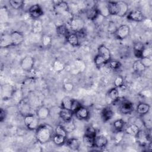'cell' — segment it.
<instances>
[{
    "instance_id": "6da1fadb",
    "label": "cell",
    "mask_w": 152,
    "mask_h": 152,
    "mask_svg": "<svg viewBox=\"0 0 152 152\" xmlns=\"http://www.w3.org/2000/svg\"><path fill=\"white\" fill-rule=\"evenodd\" d=\"M53 132V128L50 125H39L36 129V138L39 142L45 144L52 138Z\"/></svg>"
},
{
    "instance_id": "7a4b0ae2",
    "label": "cell",
    "mask_w": 152,
    "mask_h": 152,
    "mask_svg": "<svg viewBox=\"0 0 152 152\" xmlns=\"http://www.w3.org/2000/svg\"><path fill=\"white\" fill-rule=\"evenodd\" d=\"M24 123L28 129H36L39 126V118L36 115L35 116L33 114H27L24 116Z\"/></svg>"
},
{
    "instance_id": "3957f363",
    "label": "cell",
    "mask_w": 152,
    "mask_h": 152,
    "mask_svg": "<svg viewBox=\"0 0 152 152\" xmlns=\"http://www.w3.org/2000/svg\"><path fill=\"white\" fill-rule=\"evenodd\" d=\"M53 10L58 15H64L69 11V6L66 2L63 1H54Z\"/></svg>"
},
{
    "instance_id": "277c9868",
    "label": "cell",
    "mask_w": 152,
    "mask_h": 152,
    "mask_svg": "<svg viewBox=\"0 0 152 152\" xmlns=\"http://www.w3.org/2000/svg\"><path fill=\"white\" fill-rule=\"evenodd\" d=\"M129 27L126 24H123L116 28L115 31L114 32V34L118 39L123 40L129 36Z\"/></svg>"
},
{
    "instance_id": "5b68a950",
    "label": "cell",
    "mask_w": 152,
    "mask_h": 152,
    "mask_svg": "<svg viewBox=\"0 0 152 152\" xmlns=\"http://www.w3.org/2000/svg\"><path fill=\"white\" fill-rule=\"evenodd\" d=\"M34 60L31 56H26L21 61L20 66L23 70L26 72H30L33 68Z\"/></svg>"
},
{
    "instance_id": "8992f818",
    "label": "cell",
    "mask_w": 152,
    "mask_h": 152,
    "mask_svg": "<svg viewBox=\"0 0 152 152\" xmlns=\"http://www.w3.org/2000/svg\"><path fill=\"white\" fill-rule=\"evenodd\" d=\"M15 90L14 88L9 84H5L1 86L2 97L5 100H8L12 97Z\"/></svg>"
},
{
    "instance_id": "52a82bcc",
    "label": "cell",
    "mask_w": 152,
    "mask_h": 152,
    "mask_svg": "<svg viewBox=\"0 0 152 152\" xmlns=\"http://www.w3.org/2000/svg\"><path fill=\"white\" fill-rule=\"evenodd\" d=\"M69 24L71 29L73 31H75V33H77L83 30L84 23L81 18L78 17H75L71 19Z\"/></svg>"
},
{
    "instance_id": "ba28073f",
    "label": "cell",
    "mask_w": 152,
    "mask_h": 152,
    "mask_svg": "<svg viewBox=\"0 0 152 152\" xmlns=\"http://www.w3.org/2000/svg\"><path fill=\"white\" fill-rule=\"evenodd\" d=\"M127 18L133 21L140 22L144 19V16L141 10L137 9L130 11L127 15Z\"/></svg>"
},
{
    "instance_id": "9c48e42d",
    "label": "cell",
    "mask_w": 152,
    "mask_h": 152,
    "mask_svg": "<svg viewBox=\"0 0 152 152\" xmlns=\"http://www.w3.org/2000/svg\"><path fill=\"white\" fill-rule=\"evenodd\" d=\"M28 13L31 18L36 20L43 14V11L39 4H34L29 8Z\"/></svg>"
},
{
    "instance_id": "30bf717a",
    "label": "cell",
    "mask_w": 152,
    "mask_h": 152,
    "mask_svg": "<svg viewBox=\"0 0 152 152\" xmlns=\"http://www.w3.org/2000/svg\"><path fill=\"white\" fill-rule=\"evenodd\" d=\"M135 137L136 138L138 143L142 146L146 145H148V144L151 142V141H149V137L148 134L142 130H140Z\"/></svg>"
},
{
    "instance_id": "8fae6325",
    "label": "cell",
    "mask_w": 152,
    "mask_h": 152,
    "mask_svg": "<svg viewBox=\"0 0 152 152\" xmlns=\"http://www.w3.org/2000/svg\"><path fill=\"white\" fill-rule=\"evenodd\" d=\"M77 119L80 120H86L88 118L90 115L89 110L87 108L84 106H80L74 113Z\"/></svg>"
},
{
    "instance_id": "7c38bea8",
    "label": "cell",
    "mask_w": 152,
    "mask_h": 152,
    "mask_svg": "<svg viewBox=\"0 0 152 152\" xmlns=\"http://www.w3.org/2000/svg\"><path fill=\"white\" fill-rule=\"evenodd\" d=\"M134 109L133 104L128 100L122 101L119 106V110L122 114L130 113Z\"/></svg>"
},
{
    "instance_id": "4fadbf2b",
    "label": "cell",
    "mask_w": 152,
    "mask_h": 152,
    "mask_svg": "<svg viewBox=\"0 0 152 152\" xmlns=\"http://www.w3.org/2000/svg\"><path fill=\"white\" fill-rule=\"evenodd\" d=\"M12 45V41L11 34L4 33L1 36L0 46L2 48H8Z\"/></svg>"
},
{
    "instance_id": "5bb4252c",
    "label": "cell",
    "mask_w": 152,
    "mask_h": 152,
    "mask_svg": "<svg viewBox=\"0 0 152 152\" xmlns=\"http://www.w3.org/2000/svg\"><path fill=\"white\" fill-rule=\"evenodd\" d=\"M11 36L12 41V45L13 46H17L20 45L24 39V35L18 31H14L11 32Z\"/></svg>"
},
{
    "instance_id": "9a60e30c",
    "label": "cell",
    "mask_w": 152,
    "mask_h": 152,
    "mask_svg": "<svg viewBox=\"0 0 152 152\" xmlns=\"http://www.w3.org/2000/svg\"><path fill=\"white\" fill-rule=\"evenodd\" d=\"M107 144V139L103 135H96L94 138V147L97 148H104Z\"/></svg>"
},
{
    "instance_id": "2e32d148",
    "label": "cell",
    "mask_w": 152,
    "mask_h": 152,
    "mask_svg": "<svg viewBox=\"0 0 152 152\" xmlns=\"http://www.w3.org/2000/svg\"><path fill=\"white\" fill-rule=\"evenodd\" d=\"M97 54L103 57L107 61V62L110 59V52L109 49L104 45H101L99 46Z\"/></svg>"
},
{
    "instance_id": "e0dca14e",
    "label": "cell",
    "mask_w": 152,
    "mask_h": 152,
    "mask_svg": "<svg viewBox=\"0 0 152 152\" xmlns=\"http://www.w3.org/2000/svg\"><path fill=\"white\" fill-rule=\"evenodd\" d=\"M73 114L74 112L71 110L62 107L61 108L59 112V117L62 119L63 121H68L71 120Z\"/></svg>"
},
{
    "instance_id": "ac0fdd59",
    "label": "cell",
    "mask_w": 152,
    "mask_h": 152,
    "mask_svg": "<svg viewBox=\"0 0 152 152\" xmlns=\"http://www.w3.org/2000/svg\"><path fill=\"white\" fill-rule=\"evenodd\" d=\"M50 115V110L49 108L42 106L39 107L36 110V116L39 119H46Z\"/></svg>"
},
{
    "instance_id": "d6986e66",
    "label": "cell",
    "mask_w": 152,
    "mask_h": 152,
    "mask_svg": "<svg viewBox=\"0 0 152 152\" xmlns=\"http://www.w3.org/2000/svg\"><path fill=\"white\" fill-rule=\"evenodd\" d=\"M118 5V16L122 17L126 15L128 11V5L124 1H116Z\"/></svg>"
},
{
    "instance_id": "ffe728a7",
    "label": "cell",
    "mask_w": 152,
    "mask_h": 152,
    "mask_svg": "<svg viewBox=\"0 0 152 152\" xmlns=\"http://www.w3.org/2000/svg\"><path fill=\"white\" fill-rule=\"evenodd\" d=\"M96 7L99 11V15H101L103 17H107L109 15L107 2H99V4L97 6H96Z\"/></svg>"
},
{
    "instance_id": "44dd1931",
    "label": "cell",
    "mask_w": 152,
    "mask_h": 152,
    "mask_svg": "<svg viewBox=\"0 0 152 152\" xmlns=\"http://www.w3.org/2000/svg\"><path fill=\"white\" fill-rule=\"evenodd\" d=\"M86 15L88 20H94L97 18L99 13L96 6H94L87 9L86 11Z\"/></svg>"
},
{
    "instance_id": "7402d4cb",
    "label": "cell",
    "mask_w": 152,
    "mask_h": 152,
    "mask_svg": "<svg viewBox=\"0 0 152 152\" xmlns=\"http://www.w3.org/2000/svg\"><path fill=\"white\" fill-rule=\"evenodd\" d=\"M150 106L148 104L144 102L140 103L137 107V112L141 116L149 112Z\"/></svg>"
},
{
    "instance_id": "603a6c76",
    "label": "cell",
    "mask_w": 152,
    "mask_h": 152,
    "mask_svg": "<svg viewBox=\"0 0 152 152\" xmlns=\"http://www.w3.org/2000/svg\"><path fill=\"white\" fill-rule=\"evenodd\" d=\"M66 41L69 44L73 46H77L79 45V38L75 33H69L66 37Z\"/></svg>"
},
{
    "instance_id": "cb8c5ba5",
    "label": "cell",
    "mask_w": 152,
    "mask_h": 152,
    "mask_svg": "<svg viewBox=\"0 0 152 152\" xmlns=\"http://www.w3.org/2000/svg\"><path fill=\"white\" fill-rule=\"evenodd\" d=\"M145 48L144 44L141 42H136L134 45V53L135 56L138 58L141 59V53L142 52Z\"/></svg>"
},
{
    "instance_id": "d4e9b609",
    "label": "cell",
    "mask_w": 152,
    "mask_h": 152,
    "mask_svg": "<svg viewBox=\"0 0 152 152\" xmlns=\"http://www.w3.org/2000/svg\"><path fill=\"white\" fill-rule=\"evenodd\" d=\"M94 138L95 137L94 136H91V135L84 134L83 138V141L84 145L87 148H93Z\"/></svg>"
},
{
    "instance_id": "484cf974",
    "label": "cell",
    "mask_w": 152,
    "mask_h": 152,
    "mask_svg": "<svg viewBox=\"0 0 152 152\" xmlns=\"http://www.w3.org/2000/svg\"><path fill=\"white\" fill-rule=\"evenodd\" d=\"M107 5L109 15H117L118 9L116 1H108L107 2Z\"/></svg>"
},
{
    "instance_id": "4316f807",
    "label": "cell",
    "mask_w": 152,
    "mask_h": 152,
    "mask_svg": "<svg viewBox=\"0 0 152 152\" xmlns=\"http://www.w3.org/2000/svg\"><path fill=\"white\" fill-rule=\"evenodd\" d=\"M113 115V112L112 109L109 107H104L102 112V116L104 121L106 122L110 120Z\"/></svg>"
},
{
    "instance_id": "83f0119b",
    "label": "cell",
    "mask_w": 152,
    "mask_h": 152,
    "mask_svg": "<svg viewBox=\"0 0 152 152\" xmlns=\"http://www.w3.org/2000/svg\"><path fill=\"white\" fill-rule=\"evenodd\" d=\"M140 130V129L138 125H137L136 124H131L125 129V131L127 134L131 136L135 137Z\"/></svg>"
},
{
    "instance_id": "f1b7e54d",
    "label": "cell",
    "mask_w": 152,
    "mask_h": 152,
    "mask_svg": "<svg viewBox=\"0 0 152 152\" xmlns=\"http://www.w3.org/2000/svg\"><path fill=\"white\" fill-rule=\"evenodd\" d=\"M61 125L67 133H70L74 131L75 129V125L72 119L68 121H63V123Z\"/></svg>"
},
{
    "instance_id": "f546056e",
    "label": "cell",
    "mask_w": 152,
    "mask_h": 152,
    "mask_svg": "<svg viewBox=\"0 0 152 152\" xmlns=\"http://www.w3.org/2000/svg\"><path fill=\"white\" fill-rule=\"evenodd\" d=\"M66 145L71 150H76L79 148L80 145V141L78 139L75 138H70V139L67 140Z\"/></svg>"
},
{
    "instance_id": "4dcf8cb0",
    "label": "cell",
    "mask_w": 152,
    "mask_h": 152,
    "mask_svg": "<svg viewBox=\"0 0 152 152\" xmlns=\"http://www.w3.org/2000/svg\"><path fill=\"white\" fill-rule=\"evenodd\" d=\"M132 69L133 70L138 73L142 72L145 71L146 68L144 66V65L141 62L140 59L135 61L132 64Z\"/></svg>"
},
{
    "instance_id": "1f68e13d",
    "label": "cell",
    "mask_w": 152,
    "mask_h": 152,
    "mask_svg": "<svg viewBox=\"0 0 152 152\" xmlns=\"http://www.w3.org/2000/svg\"><path fill=\"white\" fill-rule=\"evenodd\" d=\"M108 97L110 99V100L113 102H117L119 99V91L118 88H113L109 90L108 92Z\"/></svg>"
},
{
    "instance_id": "d6a6232c",
    "label": "cell",
    "mask_w": 152,
    "mask_h": 152,
    "mask_svg": "<svg viewBox=\"0 0 152 152\" xmlns=\"http://www.w3.org/2000/svg\"><path fill=\"white\" fill-rule=\"evenodd\" d=\"M73 100V99L69 97H64L61 102V107L71 110Z\"/></svg>"
},
{
    "instance_id": "836d02e7",
    "label": "cell",
    "mask_w": 152,
    "mask_h": 152,
    "mask_svg": "<svg viewBox=\"0 0 152 152\" xmlns=\"http://www.w3.org/2000/svg\"><path fill=\"white\" fill-rule=\"evenodd\" d=\"M53 142L57 145H63L66 141V137L60 135L55 134L52 137Z\"/></svg>"
},
{
    "instance_id": "e575fe53",
    "label": "cell",
    "mask_w": 152,
    "mask_h": 152,
    "mask_svg": "<svg viewBox=\"0 0 152 152\" xmlns=\"http://www.w3.org/2000/svg\"><path fill=\"white\" fill-rule=\"evenodd\" d=\"M107 61L99 55H97L94 58V64L97 68H101L106 65Z\"/></svg>"
},
{
    "instance_id": "d590c367",
    "label": "cell",
    "mask_w": 152,
    "mask_h": 152,
    "mask_svg": "<svg viewBox=\"0 0 152 152\" xmlns=\"http://www.w3.org/2000/svg\"><path fill=\"white\" fill-rule=\"evenodd\" d=\"M9 4L13 9L19 10L24 5V1L21 0H11L9 1Z\"/></svg>"
},
{
    "instance_id": "8d00e7d4",
    "label": "cell",
    "mask_w": 152,
    "mask_h": 152,
    "mask_svg": "<svg viewBox=\"0 0 152 152\" xmlns=\"http://www.w3.org/2000/svg\"><path fill=\"white\" fill-rule=\"evenodd\" d=\"M56 33L59 36H65V37H66L69 34V33L68 32V28L64 25H61L57 27Z\"/></svg>"
},
{
    "instance_id": "74e56055",
    "label": "cell",
    "mask_w": 152,
    "mask_h": 152,
    "mask_svg": "<svg viewBox=\"0 0 152 152\" xmlns=\"http://www.w3.org/2000/svg\"><path fill=\"white\" fill-rule=\"evenodd\" d=\"M42 24L41 21L38 19L34 20V21L33 23V32H34L36 33H39L42 31Z\"/></svg>"
},
{
    "instance_id": "f35d334b",
    "label": "cell",
    "mask_w": 152,
    "mask_h": 152,
    "mask_svg": "<svg viewBox=\"0 0 152 152\" xmlns=\"http://www.w3.org/2000/svg\"><path fill=\"white\" fill-rule=\"evenodd\" d=\"M55 134L60 135L62 136H64L66 138L67 136V132L65 130V129L63 128L61 124H59L56 126L55 128Z\"/></svg>"
},
{
    "instance_id": "ab89813d",
    "label": "cell",
    "mask_w": 152,
    "mask_h": 152,
    "mask_svg": "<svg viewBox=\"0 0 152 152\" xmlns=\"http://www.w3.org/2000/svg\"><path fill=\"white\" fill-rule=\"evenodd\" d=\"M124 126V121L122 119H118L113 122V127L116 131L122 130Z\"/></svg>"
},
{
    "instance_id": "60d3db41",
    "label": "cell",
    "mask_w": 152,
    "mask_h": 152,
    "mask_svg": "<svg viewBox=\"0 0 152 152\" xmlns=\"http://www.w3.org/2000/svg\"><path fill=\"white\" fill-rule=\"evenodd\" d=\"M52 42V38L48 34H44L42 38V43L43 46L48 47Z\"/></svg>"
},
{
    "instance_id": "b9f144b4",
    "label": "cell",
    "mask_w": 152,
    "mask_h": 152,
    "mask_svg": "<svg viewBox=\"0 0 152 152\" xmlns=\"http://www.w3.org/2000/svg\"><path fill=\"white\" fill-rule=\"evenodd\" d=\"M124 137V132L122 130L116 131V132L114 137V141L116 143H119Z\"/></svg>"
},
{
    "instance_id": "7bdbcfd3",
    "label": "cell",
    "mask_w": 152,
    "mask_h": 152,
    "mask_svg": "<svg viewBox=\"0 0 152 152\" xmlns=\"http://www.w3.org/2000/svg\"><path fill=\"white\" fill-rule=\"evenodd\" d=\"M106 64L108 65V66L110 68H111L112 69H117L121 65V63L119 61H110V60L109 61L106 63Z\"/></svg>"
},
{
    "instance_id": "ee69618b",
    "label": "cell",
    "mask_w": 152,
    "mask_h": 152,
    "mask_svg": "<svg viewBox=\"0 0 152 152\" xmlns=\"http://www.w3.org/2000/svg\"><path fill=\"white\" fill-rule=\"evenodd\" d=\"M124 78L121 75L116 77L114 80V85L116 88H120L124 86Z\"/></svg>"
},
{
    "instance_id": "f6af8a7d",
    "label": "cell",
    "mask_w": 152,
    "mask_h": 152,
    "mask_svg": "<svg viewBox=\"0 0 152 152\" xmlns=\"http://www.w3.org/2000/svg\"><path fill=\"white\" fill-rule=\"evenodd\" d=\"M142 64L145 68L150 67L152 65V60L150 57H144L140 59Z\"/></svg>"
},
{
    "instance_id": "bcb514c9",
    "label": "cell",
    "mask_w": 152,
    "mask_h": 152,
    "mask_svg": "<svg viewBox=\"0 0 152 152\" xmlns=\"http://www.w3.org/2000/svg\"><path fill=\"white\" fill-rule=\"evenodd\" d=\"M53 67H54V69H55V71L59 72L64 69V65L61 61L56 60L55 61V62L53 64Z\"/></svg>"
},
{
    "instance_id": "7dc6e473",
    "label": "cell",
    "mask_w": 152,
    "mask_h": 152,
    "mask_svg": "<svg viewBox=\"0 0 152 152\" xmlns=\"http://www.w3.org/2000/svg\"><path fill=\"white\" fill-rule=\"evenodd\" d=\"M151 52L152 50L151 48H144L142 53H141V58H144V57H150L151 55Z\"/></svg>"
},
{
    "instance_id": "c3c4849f",
    "label": "cell",
    "mask_w": 152,
    "mask_h": 152,
    "mask_svg": "<svg viewBox=\"0 0 152 152\" xmlns=\"http://www.w3.org/2000/svg\"><path fill=\"white\" fill-rule=\"evenodd\" d=\"M85 134H87V135H91V136H94V137L96 136V132L95 129L93 127L91 126H88L86 128V131H85Z\"/></svg>"
},
{
    "instance_id": "681fc988",
    "label": "cell",
    "mask_w": 152,
    "mask_h": 152,
    "mask_svg": "<svg viewBox=\"0 0 152 152\" xmlns=\"http://www.w3.org/2000/svg\"><path fill=\"white\" fill-rule=\"evenodd\" d=\"M80 106H81V103L77 100H73V102H72V106H71V110L74 113V112L78 109Z\"/></svg>"
},
{
    "instance_id": "f907efd6",
    "label": "cell",
    "mask_w": 152,
    "mask_h": 152,
    "mask_svg": "<svg viewBox=\"0 0 152 152\" xmlns=\"http://www.w3.org/2000/svg\"><path fill=\"white\" fill-rule=\"evenodd\" d=\"M64 89L66 91H71L74 89V85L71 83H66L63 85Z\"/></svg>"
},
{
    "instance_id": "816d5d0a",
    "label": "cell",
    "mask_w": 152,
    "mask_h": 152,
    "mask_svg": "<svg viewBox=\"0 0 152 152\" xmlns=\"http://www.w3.org/2000/svg\"><path fill=\"white\" fill-rule=\"evenodd\" d=\"M6 118V112L2 108L0 110V121L3 122Z\"/></svg>"
}]
</instances>
